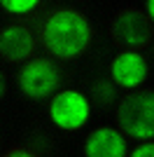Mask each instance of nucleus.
I'll return each mask as SVG.
<instances>
[{"instance_id":"nucleus-1","label":"nucleus","mask_w":154,"mask_h":157,"mask_svg":"<svg viewBox=\"0 0 154 157\" xmlns=\"http://www.w3.org/2000/svg\"><path fill=\"white\" fill-rule=\"evenodd\" d=\"M42 42L49 49V54L58 59H77L91 42V26L84 14L70 7H63L47 17L42 26Z\"/></svg>"},{"instance_id":"nucleus-2","label":"nucleus","mask_w":154,"mask_h":157,"mask_svg":"<svg viewBox=\"0 0 154 157\" xmlns=\"http://www.w3.org/2000/svg\"><path fill=\"white\" fill-rule=\"evenodd\" d=\"M119 127L138 141L154 138V92H138L126 96L117 110Z\"/></svg>"},{"instance_id":"nucleus-3","label":"nucleus","mask_w":154,"mask_h":157,"mask_svg":"<svg viewBox=\"0 0 154 157\" xmlns=\"http://www.w3.org/2000/svg\"><path fill=\"white\" fill-rule=\"evenodd\" d=\"M61 85V71L49 59H33L24 63L19 73V89L28 98H47L58 89Z\"/></svg>"},{"instance_id":"nucleus-4","label":"nucleus","mask_w":154,"mask_h":157,"mask_svg":"<svg viewBox=\"0 0 154 157\" xmlns=\"http://www.w3.org/2000/svg\"><path fill=\"white\" fill-rule=\"evenodd\" d=\"M89 113H91L89 98L82 92H75V89L58 92L51 98V105H49L51 122L63 131H75L79 127H84L89 120Z\"/></svg>"},{"instance_id":"nucleus-5","label":"nucleus","mask_w":154,"mask_h":157,"mask_svg":"<svg viewBox=\"0 0 154 157\" xmlns=\"http://www.w3.org/2000/svg\"><path fill=\"white\" fill-rule=\"evenodd\" d=\"M149 73L147 61L142 59L135 49H128V52H122L112 63H110V78L112 82L124 89H135L138 85L145 82Z\"/></svg>"},{"instance_id":"nucleus-6","label":"nucleus","mask_w":154,"mask_h":157,"mask_svg":"<svg viewBox=\"0 0 154 157\" xmlns=\"http://www.w3.org/2000/svg\"><path fill=\"white\" fill-rule=\"evenodd\" d=\"M112 33L119 42H124L131 49H138V47L147 45L149 40V24L147 17H142L140 12L135 10H126L112 21Z\"/></svg>"},{"instance_id":"nucleus-7","label":"nucleus","mask_w":154,"mask_h":157,"mask_svg":"<svg viewBox=\"0 0 154 157\" xmlns=\"http://www.w3.org/2000/svg\"><path fill=\"white\" fill-rule=\"evenodd\" d=\"M86 157H124L128 155V141L122 131L112 127H101L84 141Z\"/></svg>"},{"instance_id":"nucleus-8","label":"nucleus","mask_w":154,"mask_h":157,"mask_svg":"<svg viewBox=\"0 0 154 157\" xmlns=\"http://www.w3.org/2000/svg\"><path fill=\"white\" fill-rule=\"evenodd\" d=\"M35 49L33 33L26 26H5L0 31V54L7 61H26Z\"/></svg>"},{"instance_id":"nucleus-9","label":"nucleus","mask_w":154,"mask_h":157,"mask_svg":"<svg viewBox=\"0 0 154 157\" xmlns=\"http://www.w3.org/2000/svg\"><path fill=\"white\" fill-rule=\"evenodd\" d=\"M38 5L40 0H0V7L7 14H14V17H24V14L33 12Z\"/></svg>"},{"instance_id":"nucleus-10","label":"nucleus","mask_w":154,"mask_h":157,"mask_svg":"<svg viewBox=\"0 0 154 157\" xmlns=\"http://www.w3.org/2000/svg\"><path fill=\"white\" fill-rule=\"evenodd\" d=\"M94 94H96V98H101L103 103H108V101L115 98V89H112L110 82H96L94 85Z\"/></svg>"},{"instance_id":"nucleus-11","label":"nucleus","mask_w":154,"mask_h":157,"mask_svg":"<svg viewBox=\"0 0 154 157\" xmlns=\"http://www.w3.org/2000/svg\"><path fill=\"white\" fill-rule=\"evenodd\" d=\"M133 157H154V143L149 138V143H142L138 148H133Z\"/></svg>"},{"instance_id":"nucleus-12","label":"nucleus","mask_w":154,"mask_h":157,"mask_svg":"<svg viewBox=\"0 0 154 157\" xmlns=\"http://www.w3.org/2000/svg\"><path fill=\"white\" fill-rule=\"evenodd\" d=\"M145 12H147V19L154 24V0H145Z\"/></svg>"},{"instance_id":"nucleus-13","label":"nucleus","mask_w":154,"mask_h":157,"mask_svg":"<svg viewBox=\"0 0 154 157\" xmlns=\"http://www.w3.org/2000/svg\"><path fill=\"white\" fill-rule=\"evenodd\" d=\"M5 89H7V82H5V75H2V71H0V98L5 96Z\"/></svg>"},{"instance_id":"nucleus-14","label":"nucleus","mask_w":154,"mask_h":157,"mask_svg":"<svg viewBox=\"0 0 154 157\" xmlns=\"http://www.w3.org/2000/svg\"><path fill=\"white\" fill-rule=\"evenodd\" d=\"M9 155H12V157H19V155H31V152H28V150H12V152H9Z\"/></svg>"}]
</instances>
